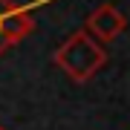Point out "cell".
<instances>
[{
	"label": "cell",
	"instance_id": "cell-1",
	"mask_svg": "<svg viewBox=\"0 0 130 130\" xmlns=\"http://www.w3.org/2000/svg\"><path fill=\"white\" fill-rule=\"evenodd\" d=\"M52 61H55V67L61 72H67L72 81L84 84V81L95 78V72L107 64V49L101 43H95L84 29H78V32H72L55 49Z\"/></svg>",
	"mask_w": 130,
	"mask_h": 130
},
{
	"label": "cell",
	"instance_id": "cell-2",
	"mask_svg": "<svg viewBox=\"0 0 130 130\" xmlns=\"http://www.w3.org/2000/svg\"><path fill=\"white\" fill-rule=\"evenodd\" d=\"M124 26H127V18L121 14L113 3H101V6H95L93 12H90V18H87V23H84V32H87L90 38H93L95 43H113L116 38L124 32Z\"/></svg>",
	"mask_w": 130,
	"mask_h": 130
},
{
	"label": "cell",
	"instance_id": "cell-3",
	"mask_svg": "<svg viewBox=\"0 0 130 130\" xmlns=\"http://www.w3.org/2000/svg\"><path fill=\"white\" fill-rule=\"evenodd\" d=\"M32 29H35L32 12L23 9V6H14L9 0L3 9V41H6V46H18L20 41H26L32 35Z\"/></svg>",
	"mask_w": 130,
	"mask_h": 130
},
{
	"label": "cell",
	"instance_id": "cell-4",
	"mask_svg": "<svg viewBox=\"0 0 130 130\" xmlns=\"http://www.w3.org/2000/svg\"><path fill=\"white\" fill-rule=\"evenodd\" d=\"M6 3H9V0H0V55L9 49V46H6V41H3V9H6Z\"/></svg>",
	"mask_w": 130,
	"mask_h": 130
},
{
	"label": "cell",
	"instance_id": "cell-5",
	"mask_svg": "<svg viewBox=\"0 0 130 130\" xmlns=\"http://www.w3.org/2000/svg\"><path fill=\"white\" fill-rule=\"evenodd\" d=\"M0 130H6V127H0Z\"/></svg>",
	"mask_w": 130,
	"mask_h": 130
}]
</instances>
